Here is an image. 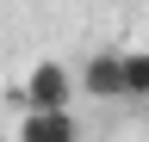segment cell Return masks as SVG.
<instances>
[{
	"mask_svg": "<svg viewBox=\"0 0 149 142\" xmlns=\"http://www.w3.org/2000/svg\"><path fill=\"white\" fill-rule=\"evenodd\" d=\"M19 142H81V123H74V111H25Z\"/></svg>",
	"mask_w": 149,
	"mask_h": 142,
	"instance_id": "3",
	"label": "cell"
},
{
	"mask_svg": "<svg viewBox=\"0 0 149 142\" xmlns=\"http://www.w3.org/2000/svg\"><path fill=\"white\" fill-rule=\"evenodd\" d=\"M74 93H81V74H74V68H62L56 56L31 62V74L19 80V105H25V111H68Z\"/></svg>",
	"mask_w": 149,
	"mask_h": 142,
	"instance_id": "1",
	"label": "cell"
},
{
	"mask_svg": "<svg viewBox=\"0 0 149 142\" xmlns=\"http://www.w3.org/2000/svg\"><path fill=\"white\" fill-rule=\"evenodd\" d=\"M81 93L93 99H124V49H93L81 68Z\"/></svg>",
	"mask_w": 149,
	"mask_h": 142,
	"instance_id": "2",
	"label": "cell"
},
{
	"mask_svg": "<svg viewBox=\"0 0 149 142\" xmlns=\"http://www.w3.org/2000/svg\"><path fill=\"white\" fill-rule=\"evenodd\" d=\"M124 99H149V49H124Z\"/></svg>",
	"mask_w": 149,
	"mask_h": 142,
	"instance_id": "4",
	"label": "cell"
}]
</instances>
